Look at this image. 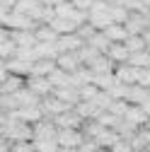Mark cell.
<instances>
[{
    "instance_id": "cell-3",
    "label": "cell",
    "mask_w": 150,
    "mask_h": 152,
    "mask_svg": "<svg viewBox=\"0 0 150 152\" xmlns=\"http://www.w3.org/2000/svg\"><path fill=\"white\" fill-rule=\"evenodd\" d=\"M82 140H85V135L78 128H58L56 130V142H58V147H80Z\"/></svg>"
},
{
    "instance_id": "cell-28",
    "label": "cell",
    "mask_w": 150,
    "mask_h": 152,
    "mask_svg": "<svg viewBox=\"0 0 150 152\" xmlns=\"http://www.w3.org/2000/svg\"><path fill=\"white\" fill-rule=\"evenodd\" d=\"M121 44L128 48V53H133V51H143V48H145V41H143V36H140V34H128Z\"/></svg>"
},
{
    "instance_id": "cell-29",
    "label": "cell",
    "mask_w": 150,
    "mask_h": 152,
    "mask_svg": "<svg viewBox=\"0 0 150 152\" xmlns=\"http://www.w3.org/2000/svg\"><path fill=\"white\" fill-rule=\"evenodd\" d=\"M109 15H111V22H116V24H124L126 22V17H128V10L119 3H111L109 5Z\"/></svg>"
},
{
    "instance_id": "cell-7",
    "label": "cell",
    "mask_w": 150,
    "mask_h": 152,
    "mask_svg": "<svg viewBox=\"0 0 150 152\" xmlns=\"http://www.w3.org/2000/svg\"><path fill=\"white\" fill-rule=\"evenodd\" d=\"M24 87H27L29 92H34V94H36L39 99L53 92V87H51V82H49L46 77H34V75H29V77H24Z\"/></svg>"
},
{
    "instance_id": "cell-37",
    "label": "cell",
    "mask_w": 150,
    "mask_h": 152,
    "mask_svg": "<svg viewBox=\"0 0 150 152\" xmlns=\"http://www.w3.org/2000/svg\"><path fill=\"white\" fill-rule=\"evenodd\" d=\"M70 3H73V7H75V10L87 12V10H90V5H92V0H70Z\"/></svg>"
},
{
    "instance_id": "cell-26",
    "label": "cell",
    "mask_w": 150,
    "mask_h": 152,
    "mask_svg": "<svg viewBox=\"0 0 150 152\" xmlns=\"http://www.w3.org/2000/svg\"><path fill=\"white\" fill-rule=\"evenodd\" d=\"M73 109L78 111V113H80V116H82L85 121H87V118H97L99 113H102V111H99L95 104H92V102H78V104L73 106Z\"/></svg>"
},
{
    "instance_id": "cell-9",
    "label": "cell",
    "mask_w": 150,
    "mask_h": 152,
    "mask_svg": "<svg viewBox=\"0 0 150 152\" xmlns=\"http://www.w3.org/2000/svg\"><path fill=\"white\" fill-rule=\"evenodd\" d=\"M114 77H116L119 82H124V85H136V80H138V68L128 65V63H119V65H114Z\"/></svg>"
},
{
    "instance_id": "cell-21",
    "label": "cell",
    "mask_w": 150,
    "mask_h": 152,
    "mask_svg": "<svg viewBox=\"0 0 150 152\" xmlns=\"http://www.w3.org/2000/svg\"><path fill=\"white\" fill-rule=\"evenodd\" d=\"M104 36L111 41V44H121L126 36H128V31H126V27L124 24H116V22H111L107 29H104Z\"/></svg>"
},
{
    "instance_id": "cell-10",
    "label": "cell",
    "mask_w": 150,
    "mask_h": 152,
    "mask_svg": "<svg viewBox=\"0 0 150 152\" xmlns=\"http://www.w3.org/2000/svg\"><path fill=\"white\" fill-rule=\"evenodd\" d=\"M15 51H17V46H15V41H12V36H10V29L0 24V61L12 58Z\"/></svg>"
},
{
    "instance_id": "cell-25",
    "label": "cell",
    "mask_w": 150,
    "mask_h": 152,
    "mask_svg": "<svg viewBox=\"0 0 150 152\" xmlns=\"http://www.w3.org/2000/svg\"><path fill=\"white\" fill-rule=\"evenodd\" d=\"M46 80L51 82V87H53V89H56V87H68V85H70V75H68V72H63L61 68H56L53 72H49V77H46ZM70 87H73V85H70Z\"/></svg>"
},
{
    "instance_id": "cell-20",
    "label": "cell",
    "mask_w": 150,
    "mask_h": 152,
    "mask_svg": "<svg viewBox=\"0 0 150 152\" xmlns=\"http://www.w3.org/2000/svg\"><path fill=\"white\" fill-rule=\"evenodd\" d=\"M51 94H56V97H58L61 102H65V104H70V106H75V104H78L80 102V94H78V89H75V87H56Z\"/></svg>"
},
{
    "instance_id": "cell-1",
    "label": "cell",
    "mask_w": 150,
    "mask_h": 152,
    "mask_svg": "<svg viewBox=\"0 0 150 152\" xmlns=\"http://www.w3.org/2000/svg\"><path fill=\"white\" fill-rule=\"evenodd\" d=\"M3 138L7 142H24V140H32V123L27 121H20L10 113L7 123L3 126Z\"/></svg>"
},
{
    "instance_id": "cell-32",
    "label": "cell",
    "mask_w": 150,
    "mask_h": 152,
    "mask_svg": "<svg viewBox=\"0 0 150 152\" xmlns=\"http://www.w3.org/2000/svg\"><path fill=\"white\" fill-rule=\"evenodd\" d=\"M126 89H128V85H124V82L114 80V82H111V87H109L107 92H109V97H111V99H126Z\"/></svg>"
},
{
    "instance_id": "cell-35",
    "label": "cell",
    "mask_w": 150,
    "mask_h": 152,
    "mask_svg": "<svg viewBox=\"0 0 150 152\" xmlns=\"http://www.w3.org/2000/svg\"><path fill=\"white\" fill-rule=\"evenodd\" d=\"M109 150H111V152H133V147H131V142H128L126 138H119Z\"/></svg>"
},
{
    "instance_id": "cell-41",
    "label": "cell",
    "mask_w": 150,
    "mask_h": 152,
    "mask_svg": "<svg viewBox=\"0 0 150 152\" xmlns=\"http://www.w3.org/2000/svg\"><path fill=\"white\" fill-rule=\"evenodd\" d=\"M143 3V10H150V0H140Z\"/></svg>"
},
{
    "instance_id": "cell-31",
    "label": "cell",
    "mask_w": 150,
    "mask_h": 152,
    "mask_svg": "<svg viewBox=\"0 0 150 152\" xmlns=\"http://www.w3.org/2000/svg\"><path fill=\"white\" fill-rule=\"evenodd\" d=\"M126 109H128V102L126 99H111V104H109V113H114L116 118H124V113H126Z\"/></svg>"
},
{
    "instance_id": "cell-6",
    "label": "cell",
    "mask_w": 150,
    "mask_h": 152,
    "mask_svg": "<svg viewBox=\"0 0 150 152\" xmlns=\"http://www.w3.org/2000/svg\"><path fill=\"white\" fill-rule=\"evenodd\" d=\"M82 44H85V41L73 31V34H61L58 39H56L53 46H56V51H58V53H70V51H78Z\"/></svg>"
},
{
    "instance_id": "cell-34",
    "label": "cell",
    "mask_w": 150,
    "mask_h": 152,
    "mask_svg": "<svg viewBox=\"0 0 150 152\" xmlns=\"http://www.w3.org/2000/svg\"><path fill=\"white\" fill-rule=\"evenodd\" d=\"M119 5H124L128 12H145L140 0H119Z\"/></svg>"
},
{
    "instance_id": "cell-18",
    "label": "cell",
    "mask_w": 150,
    "mask_h": 152,
    "mask_svg": "<svg viewBox=\"0 0 150 152\" xmlns=\"http://www.w3.org/2000/svg\"><path fill=\"white\" fill-rule=\"evenodd\" d=\"M148 97H150V89H145L140 85H128V89H126V102L128 104H143Z\"/></svg>"
},
{
    "instance_id": "cell-5",
    "label": "cell",
    "mask_w": 150,
    "mask_h": 152,
    "mask_svg": "<svg viewBox=\"0 0 150 152\" xmlns=\"http://www.w3.org/2000/svg\"><path fill=\"white\" fill-rule=\"evenodd\" d=\"M36 24H39V22H34L32 17H27V15H22V12H15V10H12V12L7 15V20H5L3 27H7V29H27V31H34Z\"/></svg>"
},
{
    "instance_id": "cell-36",
    "label": "cell",
    "mask_w": 150,
    "mask_h": 152,
    "mask_svg": "<svg viewBox=\"0 0 150 152\" xmlns=\"http://www.w3.org/2000/svg\"><path fill=\"white\" fill-rule=\"evenodd\" d=\"M10 152H34L32 140H24V142H10Z\"/></svg>"
},
{
    "instance_id": "cell-38",
    "label": "cell",
    "mask_w": 150,
    "mask_h": 152,
    "mask_svg": "<svg viewBox=\"0 0 150 152\" xmlns=\"http://www.w3.org/2000/svg\"><path fill=\"white\" fill-rule=\"evenodd\" d=\"M138 106H140V109H143V111L148 113V116H150V97H148V99H145L143 104H138Z\"/></svg>"
},
{
    "instance_id": "cell-24",
    "label": "cell",
    "mask_w": 150,
    "mask_h": 152,
    "mask_svg": "<svg viewBox=\"0 0 150 152\" xmlns=\"http://www.w3.org/2000/svg\"><path fill=\"white\" fill-rule=\"evenodd\" d=\"M85 44H90V46L95 48L97 53H107V48L111 46V41L104 36V31H95V34H92V36H90V39H87Z\"/></svg>"
},
{
    "instance_id": "cell-11",
    "label": "cell",
    "mask_w": 150,
    "mask_h": 152,
    "mask_svg": "<svg viewBox=\"0 0 150 152\" xmlns=\"http://www.w3.org/2000/svg\"><path fill=\"white\" fill-rule=\"evenodd\" d=\"M124 118L131 123V126H136V128H145V123H148V113L138 106V104H128V109H126V113H124Z\"/></svg>"
},
{
    "instance_id": "cell-30",
    "label": "cell",
    "mask_w": 150,
    "mask_h": 152,
    "mask_svg": "<svg viewBox=\"0 0 150 152\" xmlns=\"http://www.w3.org/2000/svg\"><path fill=\"white\" fill-rule=\"evenodd\" d=\"M116 77H114V72H104V75H92V85H95L97 89H109L111 87V82H114Z\"/></svg>"
},
{
    "instance_id": "cell-16",
    "label": "cell",
    "mask_w": 150,
    "mask_h": 152,
    "mask_svg": "<svg viewBox=\"0 0 150 152\" xmlns=\"http://www.w3.org/2000/svg\"><path fill=\"white\" fill-rule=\"evenodd\" d=\"M22 87H24V77H22V75L7 72V77L0 82V94H15V92H20Z\"/></svg>"
},
{
    "instance_id": "cell-33",
    "label": "cell",
    "mask_w": 150,
    "mask_h": 152,
    "mask_svg": "<svg viewBox=\"0 0 150 152\" xmlns=\"http://www.w3.org/2000/svg\"><path fill=\"white\" fill-rule=\"evenodd\" d=\"M136 85L150 89V68H138V80H136Z\"/></svg>"
},
{
    "instance_id": "cell-23",
    "label": "cell",
    "mask_w": 150,
    "mask_h": 152,
    "mask_svg": "<svg viewBox=\"0 0 150 152\" xmlns=\"http://www.w3.org/2000/svg\"><path fill=\"white\" fill-rule=\"evenodd\" d=\"M34 36H36V41H41V44H56V39H58V34H56L49 24H36Z\"/></svg>"
},
{
    "instance_id": "cell-19",
    "label": "cell",
    "mask_w": 150,
    "mask_h": 152,
    "mask_svg": "<svg viewBox=\"0 0 150 152\" xmlns=\"http://www.w3.org/2000/svg\"><path fill=\"white\" fill-rule=\"evenodd\" d=\"M104 56H107L114 65H119V63H126V61H128V48H126L124 44H111Z\"/></svg>"
},
{
    "instance_id": "cell-4",
    "label": "cell",
    "mask_w": 150,
    "mask_h": 152,
    "mask_svg": "<svg viewBox=\"0 0 150 152\" xmlns=\"http://www.w3.org/2000/svg\"><path fill=\"white\" fill-rule=\"evenodd\" d=\"M53 123H56V128H78L80 130L82 123H85V118L75 109H68V111L58 113V116H53Z\"/></svg>"
},
{
    "instance_id": "cell-17",
    "label": "cell",
    "mask_w": 150,
    "mask_h": 152,
    "mask_svg": "<svg viewBox=\"0 0 150 152\" xmlns=\"http://www.w3.org/2000/svg\"><path fill=\"white\" fill-rule=\"evenodd\" d=\"M49 27L56 31V34H73L75 29H78V24H75L73 20H68V17H53V20L49 22Z\"/></svg>"
},
{
    "instance_id": "cell-27",
    "label": "cell",
    "mask_w": 150,
    "mask_h": 152,
    "mask_svg": "<svg viewBox=\"0 0 150 152\" xmlns=\"http://www.w3.org/2000/svg\"><path fill=\"white\" fill-rule=\"evenodd\" d=\"M32 147H34V152H56L58 142H56V138H34Z\"/></svg>"
},
{
    "instance_id": "cell-39",
    "label": "cell",
    "mask_w": 150,
    "mask_h": 152,
    "mask_svg": "<svg viewBox=\"0 0 150 152\" xmlns=\"http://www.w3.org/2000/svg\"><path fill=\"white\" fill-rule=\"evenodd\" d=\"M56 152H80V147H58Z\"/></svg>"
},
{
    "instance_id": "cell-13",
    "label": "cell",
    "mask_w": 150,
    "mask_h": 152,
    "mask_svg": "<svg viewBox=\"0 0 150 152\" xmlns=\"http://www.w3.org/2000/svg\"><path fill=\"white\" fill-rule=\"evenodd\" d=\"M92 75H104V72H114V63H111L104 53H99L97 58H92L87 65H85Z\"/></svg>"
},
{
    "instance_id": "cell-12",
    "label": "cell",
    "mask_w": 150,
    "mask_h": 152,
    "mask_svg": "<svg viewBox=\"0 0 150 152\" xmlns=\"http://www.w3.org/2000/svg\"><path fill=\"white\" fill-rule=\"evenodd\" d=\"M12 116H15V118H20V121H27V123H36V121H41V118H44V111H41L39 104H34V106H24V109L12 111Z\"/></svg>"
},
{
    "instance_id": "cell-40",
    "label": "cell",
    "mask_w": 150,
    "mask_h": 152,
    "mask_svg": "<svg viewBox=\"0 0 150 152\" xmlns=\"http://www.w3.org/2000/svg\"><path fill=\"white\" fill-rule=\"evenodd\" d=\"M143 15H145V29H150V10H145Z\"/></svg>"
},
{
    "instance_id": "cell-42",
    "label": "cell",
    "mask_w": 150,
    "mask_h": 152,
    "mask_svg": "<svg viewBox=\"0 0 150 152\" xmlns=\"http://www.w3.org/2000/svg\"><path fill=\"white\" fill-rule=\"evenodd\" d=\"M3 3H5V5H10V7H15V3H17V0H3Z\"/></svg>"
},
{
    "instance_id": "cell-15",
    "label": "cell",
    "mask_w": 150,
    "mask_h": 152,
    "mask_svg": "<svg viewBox=\"0 0 150 152\" xmlns=\"http://www.w3.org/2000/svg\"><path fill=\"white\" fill-rule=\"evenodd\" d=\"M124 27L128 34H143L145 31V15L143 12H128Z\"/></svg>"
},
{
    "instance_id": "cell-2",
    "label": "cell",
    "mask_w": 150,
    "mask_h": 152,
    "mask_svg": "<svg viewBox=\"0 0 150 152\" xmlns=\"http://www.w3.org/2000/svg\"><path fill=\"white\" fill-rule=\"evenodd\" d=\"M87 22L95 27L97 31H104L111 24V15H109V3L104 0H92V5L87 10Z\"/></svg>"
},
{
    "instance_id": "cell-14",
    "label": "cell",
    "mask_w": 150,
    "mask_h": 152,
    "mask_svg": "<svg viewBox=\"0 0 150 152\" xmlns=\"http://www.w3.org/2000/svg\"><path fill=\"white\" fill-rule=\"evenodd\" d=\"M53 70H56V61H51V58H36L32 63L29 75H34V77H49V72H53ZM29 75H27V77H29Z\"/></svg>"
},
{
    "instance_id": "cell-8",
    "label": "cell",
    "mask_w": 150,
    "mask_h": 152,
    "mask_svg": "<svg viewBox=\"0 0 150 152\" xmlns=\"http://www.w3.org/2000/svg\"><path fill=\"white\" fill-rule=\"evenodd\" d=\"M56 68H61L63 72L73 75L78 68H82V63H80V58H78V53L70 51V53H58V56H56Z\"/></svg>"
},
{
    "instance_id": "cell-22",
    "label": "cell",
    "mask_w": 150,
    "mask_h": 152,
    "mask_svg": "<svg viewBox=\"0 0 150 152\" xmlns=\"http://www.w3.org/2000/svg\"><path fill=\"white\" fill-rule=\"evenodd\" d=\"M128 65H133V68H150V51L143 48V51H133V53H128Z\"/></svg>"
}]
</instances>
